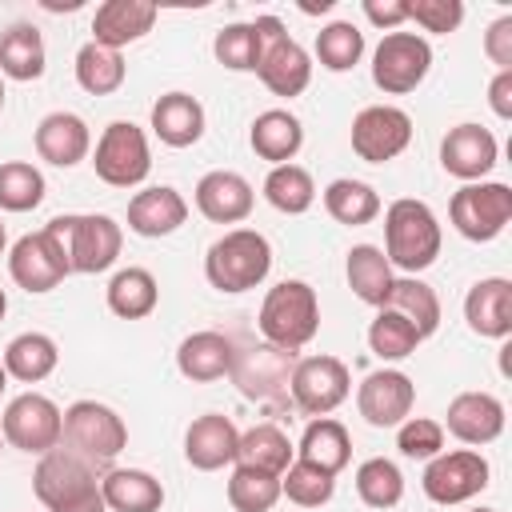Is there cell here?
Segmentation results:
<instances>
[{
    "mask_svg": "<svg viewBox=\"0 0 512 512\" xmlns=\"http://www.w3.org/2000/svg\"><path fill=\"white\" fill-rule=\"evenodd\" d=\"M440 244H444L440 220L424 200L404 196V200L388 204V212H384V248L380 252L392 268H400L404 276H416V272L436 264Z\"/></svg>",
    "mask_w": 512,
    "mask_h": 512,
    "instance_id": "1",
    "label": "cell"
},
{
    "mask_svg": "<svg viewBox=\"0 0 512 512\" xmlns=\"http://www.w3.org/2000/svg\"><path fill=\"white\" fill-rule=\"evenodd\" d=\"M268 268H272V244L256 228L224 232L204 256V276L216 292H248L264 284Z\"/></svg>",
    "mask_w": 512,
    "mask_h": 512,
    "instance_id": "2",
    "label": "cell"
},
{
    "mask_svg": "<svg viewBox=\"0 0 512 512\" xmlns=\"http://www.w3.org/2000/svg\"><path fill=\"white\" fill-rule=\"evenodd\" d=\"M256 324H260V336L268 344L288 348V352H300L316 336V328H320L316 288L304 284V280H280L276 288H268Z\"/></svg>",
    "mask_w": 512,
    "mask_h": 512,
    "instance_id": "3",
    "label": "cell"
},
{
    "mask_svg": "<svg viewBox=\"0 0 512 512\" xmlns=\"http://www.w3.org/2000/svg\"><path fill=\"white\" fill-rule=\"evenodd\" d=\"M44 228L60 240V248H64V256H68L72 272H88V276H92V272H104V268L116 264V256H120V248H124V228H120L112 216H104V212L56 216V220H48Z\"/></svg>",
    "mask_w": 512,
    "mask_h": 512,
    "instance_id": "4",
    "label": "cell"
},
{
    "mask_svg": "<svg viewBox=\"0 0 512 512\" xmlns=\"http://www.w3.org/2000/svg\"><path fill=\"white\" fill-rule=\"evenodd\" d=\"M252 24L260 32V64H256L260 84L272 96H284V100L300 96L312 80V56L288 36L280 16H256Z\"/></svg>",
    "mask_w": 512,
    "mask_h": 512,
    "instance_id": "5",
    "label": "cell"
},
{
    "mask_svg": "<svg viewBox=\"0 0 512 512\" xmlns=\"http://www.w3.org/2000/svg\"><path fill=\"white\" fill-rule=\"evenodd\" d=\"M448 220H452V228H456L464 240L488 244V240H496V236L508 228V220H512V188L500 184V180L464 184L460 192H452Z\"/></svg>",
    "mask_w": 512,
    "mask_h": 512,
    "instance_id": "6",
    "label": "cell"
},
{
    "mask_svg": "<svg viewBox=\"0 0 512 512\" xmlns=\"http://www.w3.org/2000/svg\"><path fill=\"white\" fill-rule=\"evenodd\" d=\"M92 168L112 188H136V184H144L148 172H152V152H148L144 128H136L132 120H112L100 132V140H96Z\"/></svg>",
    "mask_w": 512,
    "mask_h": 512,
    "instance_id": "7",
    "label": "cell"
},
{
    "mask_svg": "<svg viewBox=\"0 0 512 512\" xmlns=\"http://www.w3.org/2000/svg\"><path fill=\"white\" fill-rule=\"evenodd\" d=\"M432 68V48L420 32H384V40L372 52V80L388 96H408L424 84Z\"/></svg>",
    "mask_w": 512,
    "mask_h": 512,
    "instance_id": "8",
    "label": "cell"
},
{
    "mask_svg": "<svg viewBox=\"0 0 512 512\" xmlns=\"http://www.w3.org/2000/svg\"><path fill=\"white\" fill-rule=\"evenodd\" d=\"M64 440L84 460L104 464V460H116L128 448V428H124V420L108 404H100V400H76L64 412Z\"/></svg>",
    "mask_w": 512,
    "mask_h": 512,
    "instance_id": "9",
    "label": "cell"
},
{
    "mask_svg": "<svg viewBox=\"0 0 512 512\" xmlns=\"http://www.w3.org/2000/svg\"><path fill=\"white\" fill-rule=\"evenodd\" d=\"M0 432H4V444L44 456V452L60 448V440H64V412L48 396L24 392V396L8 400V408L0 416Z\"/></svg>",
    "mask_w": 512,
    "mask_h": 512,
    "instance_id": "10",
    "label": "cell"
},
{
    "mask_svg": "<svg viewBox=\"0 0 512 512\" xmlns=\"http://www.w3.org/2000/svg\"><path fill=\"white\" fill-rule=\"evenodd\" d=\"M292 368H296V352L288 348H276V344H248L244 352L232 356V384L240 388L244 400H256V404H272L288 392L292 384Z\"/></svg>",
    "mask_w": 512,
    "mask_h": 512,
    "instance_id": "11",
    "label": "cell"
},
{
    "mask_svg": "<svg viewBox=\"0 0 512 512\" xmlns=\"http://www.w3.org/2000/svg\"><path fill=\"white\" fill-rule=\"evenodd\" d=\"M292 404L304 412V416H328L332 408H340L352 392V376H348V364L336 360V356H304L296 360L292 368Z\"/></svg>",
    "mask_w": 512,
    "mask_h": 512,
    "instance_id": "12",
    "label": "cell"
},
{
    "mask_svg": "<svg viewBox=\"0 0 512 512\" xmlns=\"http://www.w3.org/2000/svg\"><path fill=\"white\" fill-rule=\"evenodd\" d=\"M412 144V116L396 104H368L352 120V152L364 164H388Z\"/></svg>",
    "mask_w": 512,
    "mask_h": 512,
    "instance_id": "13",
    "label": "cell"
},
{
    "mask_svg": "<svg viewBox=\"0 0 512 512\" xmlns=\"http://www.w3.org/2000/svg\"><path fill=\"white\" fill-rule=\"evenodd\" d=\"M420 484H424V496L436 504H464L488 488V460L476 448L440 452L428 460Z\"/></svg>",
    "mask_w": 512,
    "mask_h": 512,
    "instance_id": "14",
    "label": "cell"
},
{
    "mask_svg": "<svg viewBox=\"0 0 512 512\" xmlns=\"http://www.w3.org/2000/svg\"><path fill=\"white\" fill-rule=\"evenodd\" d=\"M8 272L24 292H52L64 276H72V264H68L60 240L48 228H40V232H28L12 244Z\"/></svg>",
    "mask_w": 512,
    "mask_h": 512,
    "instance_id": "15",
    "label": "cell"
},
{
    "mask_svg": "<svg viewBox=\"0 0 512 512\" xmlns=\"http://www.w3.org/2000/svg\"><path fill=\"white\" fill-rule=\"evenodd\" d=\"M32 488H36V500L52 512L60 504H72V500L88 496L92 488H100V480L92 472V460H84L72 448H52V452L40 456V464L32 472Z\"/></svg>",
    "mask_w": 512,
    "mask_h": 512,
    "instance_id": "16",
    "label": "cell"
},
{
    "mask_svg": "<svg viewBox=\"0 0 512 512\" xmlns=\"http://www.w3.org/2000/svg\"><path fill=\"white\" fill-rule=\"evenodd\" d=\"M416 404V384L396 372V368H380V372H368L360 392H356V408L360 416L372 424V428H396L408 420Z\"/></svg>",
    "mask_w": 512,
    "mask_h": 512,
    "instance_id": "17",
    "label": "cell"
},
{
    "mask_svg": "<svg viewBox=\"0 0 512 512\" xmlns=\"http://www.w3.org/2000/svg\"><path fill=\"white\" fill-rule=\"evenodd\" d=\"M496 156H500V144H496V136L484 124H456L440 140V164H444V172L456 176V180H464V184L484 180L496 168Z\"/></svg>",
    "mask_w": 512,
    "mask_h": 512,
    "instance_id": "18",
    "label": "cell"
},
{
    "mask_svg": "<svg viewBox=\"0 0 512 512\" xmlns=\"http://www.w3.org/2000/svg\"><path fill=\"white\" fill-rule=\"evenodd\" d=\"M252 204H256V192L240 172L216 168L196 180V208L212 224H240V220H248Z\"/></svg>",
    "mask_w": 512,
    "mask_h": 512,
    "instance_id": "19",
    "label": "cell"
},
{
    "mask_svg": "<svg viewBox=\"0 0 512 512\" xmlns=\"http://www.w3.org/2000/svg\"><path fill=\"white\" fill-rule=\"evenodd\" d=\"M160 8L152 0H104L92 16V44L120 52L124 44H136L152 32Z\"/></svg>",
    "mask_w": 512,
    "mask_h": 512,
    "instance_id": "20",
    "label": "cell"
},
{
    "mask_svg": "<svg viewBox=\"0 0 512 512\" xmlns=\"http://www.w3.org/2000/svg\"><path fill=\"white\" fill-rule=\"evenodd\" d=\"M440 428H448L460 444H492L504 432V404L492 392H460L452 396Z\"/></svg>",
    "mask_w": 512,
    "mask_h": 512,
    "instance_id": "21",
    "label": "cell"
},
{
    "mask_svg": "<svg viewBox=\"0 0 512 512\" xmlns=\"http://www.w3.org/2000/svg\"><path fill=\"white\" fill-rule=\"evenodd\" d=\"M464 320L476 336H488V340L512 336V280L504 276L476 280L464 296Z\"/></svg>",
    "mask_w": 512,
    "mask_h": 512,
    "instance_id": "22",
    "label": "cell"
},
{
    "mask_svg": "<svg viewBox=\"0 0 512 512\" xmlns=\"http://www.w3.org/2000/svg\"><path fill=\"white\" fill-rule=\"evenodd\" d=\"M236 440H240V432H236V424L228 416L204 412L184 432V460L192 468H200V472H216V468L236 460Z\"/></svg>",
    "mask_w": 512,
    "mask_h": 512,
    "instance_id": "23",
    "label": "cell"
},
{
    "mask_svg": "<svg viewBox=\"0 0 512 512\" xmlns=\"http://www.w3.org/2000/svg\"><path fill=\"white\" fill-rule=\"evenodd\" d=\"M184 220H188V200L168 184L144 188V192H136L128 200V232H136L144 240L172 236Z\"/></svg>",
    "mask_w": 512,
    "mask_h": 512,
    "instance_id": "24",
    "label": "cell"
},
{
    "mask_svg": "<svg viewBox=\"0 0 512 512\" xmlns=\"http://www.w3.org/2000/svg\"><path fill=\"white\" fill-rule=\"evenodd\" d=\"M92 148V132L76 112H48L36 124V156L56 168H76Z\"/></svg>",
    "mask_w": 512,
    "mask_h": 512,
    "instance_id": "25",
    "label": "cell"
},
{
    "mask_svg": "<svg viewBox=\"0 0 512 512\" xmlns=\"http://www.w3.org/2000/svg\"><path fill=\"white\" fill-rule=\"evenodd\" d=\"M232 356H236L232 340H228L224 332L204 328V332H192V336L180 340V348H176V368H180L184 380H192V384H208V380L228 376Z\"/></svg>",
    "mask_w": 512,
    "mask_h": 512,
    "instance_id": "26",
    "label": "cell"
},
{
    "mask_svg": "<svg viewBox=\"0 0 512 512\" xmlns=\"http://www.w3.org/2000/svg\"><path fill=\"white\" fill-rule=\"evenodd\" d=\"M152 132L168 148H192L204 136V108L188 92H164L152 104Z\"/></svg>",
    "mask_w": 512,
    "mask_h": 512,
    "instance_id": "27",
    "label": "cell"
},
{
    "mask_svg": "<svg viewBox=\"0 0 512 512\" xmlns=\"http://www.w3.org/2000/svg\"><path fill=\"white\" fill-rule=\"evenodd\" d=\"M248 144L260 160H268L272 168L276 164H292V156L300 152L304 144V124L288 112V108H268L252 120V132H248Z\"/></svg>",
    "mask_w": 512,
    "mask_h": 512,
    "instance_id": "28",
    "label": "cell"
},
{
    "mask_svg": "<svg viewBox=\"0 0 512 512\" xmlns=\"http://www.w3.org/2000/svg\"><path fill=\"white\" fill-rule=\"evenodd\" d=\"M296 452H300L304 464H312V468L336 476V472H344L348 460H352V436H348V428H344L340 420H332V416H312L308 428H304V436H300V448H296Z\"/></svg>",
    "mask_w": 512,
    "mask_h": 512,
    "instance_id": "29",
    "label": "cell"
},
{
    "mask_svg": "<svg viewBox=\"0 0 512 512\" xmlns=\"http://www.w3.org/2000/svg\"><path fill=\"white\" fill-rule=\"evenodd\" d=\"M100 496L108 512H160L164 484L144 468H112L100 480Z\"/></svg>",
    "mask_w": 512,
    "mask_h": 512,
    "instance_id": "30",
    "label": "cell"
},
{
    "mask_svg": "<svg viewBox=\"0 0 512 512\" xmlns=\"http://www.w3.org/2000/svg\"><path fill=\"white\" fill-rule=\"evenodd\" d=\"M4 372L20 384H40L44 376L56 372L60 364V352H56V340L44 336V332H20L16 340H8L4 348Z\"/></svg>",
    "mask_w": 512,
    "mask_h": 512,
    "instance_id": "31",
    "label": "cell"
},
{
    "mask_svg": "<svg viewBox=\"0 0 512 512\" xmlns=\"http://www.w3.org/2000/svg\"><path fill=\"white\" fill-rule=\"evenodd\" d=\"M344 272H348V288L356 292V300H364L372 308H384L388 304V292H392V280L396 276H392V264L384 260V252L376 244H356L348 252Z\"/></svg>",
    "mask_w": 512,
    "mask_h": 512,
    "instance_id": "32",
    "label": "cell"
},
{
    "mask_svg": "<svg viewBox=\"0 0 512 512\" xmlns=\"http://www.w3.org/2000/svg\"><path fill=\"white\" fill-rule=\"evenodd\" d=\"M160 304V284L148 268H120L108 280V308L120 320H144Z\"/></svg>",
    "mask_w": 512,
    "mask_h": 512,
    "instance_id": "33",
    "label": "cell"
},
{
    "mask_svg": "<svg viewBox=\"0 0 512 512\" xmlns=\"http://www.w3.org/2000/svg\"><path fill=\"white\" fill-rule=\"evenodd\" d=\"M384 308H392L396 316H404L420 332V340H428L440 328V296L420 276H396Z\"/></svg>",
    "mask_w": 512,
    "mask_h": 512,
    "instance_id": "34",
    "label": "cell"
},
{
    "mask_svg": "<svg viewBox=\"0 0 512 512\" xmlns=\"http://www.w3.org/2000/svg\"><path fill=\"white\" fill-rule=\"evenodd\" d=\"M292 452H296L292 440L276 424H252L236 440V464L260 468V472H272V476H280L292 464Z\"/></svg>",
    "mask_w": 512,
    "mask_h": 512,
    "instance_id": "35",
    "label": "cell"
},
{
    "mask_svg": "<svg viewBox=\"0 0 512 512\" xmlns=\"http://www.w3.org/2000/svg\"><path fill=\"white\" fill-rule=\"evenodd\" d=\"M0 72L8 80L44 76V36L36 24H12L8 32H0Z\"/></svg>",
    "mask_w": 512,
    "mask_h": 512,
    "instance_id": "36",
    "label": "cell"
},
{
    "mask_svg": "<svg viewBox=\"0 0 512 512\" xmlns=\"http://www.w3.org/2000/svg\"><path fill=\"white\" fill-rule=\"evenodd\" d=\"M324 208L336 224H348V228H360V224H372L380 216V196L372 184L364 180H352V176H340L324 188Z\"/></svg>",
    "mask_w": 512,
    "mask_h": 512,
    "instance_id": "37",
    "label": "cell"
},
{
    "mask_svg": "<svg viewBox=\"0 0 512 512\" xmlns=\"http://www.w3.org/2000/svg\"><path fill=\"white\" fill-rule=\"evenodd\" d=\"M128 76V64L120 52L112 48H100V44H84L76 52V84L88 92V96H112Z\"/></svg>",
    "mask_w": 512,
    "mask_h": 512,
    "instance_id": "38",
    "label": "cell"
},
{
    "mask_svg": "<svg viewBox=\"0 0 512 512\" xmlns=\"http://www.w3.org/2000/svg\"><path fill=\"white\" fill-rule=\"evenodd\" d=\"M264 200L284 212V216H300L312 208L316 200V184H312V172L300 168V164H276L268 176H264Z\"/></svg>",
    "mask_w": 512,
    "mask_h": 512,
    "instance_id": "39",
    "label": "cell"
},
{
    "mask_svg": "<svg viewBox=\"0 0 512 512\" xmlns=\"http://www.w3.org/2000/svg\"><path fill=\"white\" fill-rule=\"evenodd\" d=\"M364 56V32L352 20H332L316 32V60L328 72H348Z\"/></svg>",
    "mask_w": 512,
    "mask_h": 512,
    "instance_id": "40",
    "label": "cell"
},
{
    "mask_svg": "<svg viewBox=\"0 0 512 512\" xmlns=\"http://www.w3.org/2000/svg\"><path fill=\"white\" fill-rule=\"evenodd\" d=\"M356 496L368 508H396L400 496H404V472L392 460L372 456L356 468Z\"/></svg>",
    "mask_w": 512,
    "mask_h": 512,
    "instance_id": "41",
    "label": "cell"
},
{
    "mask_svg": "<svg viewBox=\"0 0 512 512\" xmlns=\"http://www.w3.org/2000/svg\"><path fill=\"white\" fill-rule=\"evenodd\" d=\"M280 500V476L236 464L228 476V504L236 512H268Z\"/></svg>",
    "mask_w": 512,
    "mask_h": 512,
    "instance_id": "42",
    "label": "cell"
},
{
    "mask_svg": "<svg viewBox=\"0 0 512 512\" xmlns=\"http://www.w3.org/2000/svg\"><path fill=\"white\" fill-rule=\"evenodd\" d=\"M44 200V176L28 160L0 164V208L4 212H32Z\"/></svg>",
    "mask_w": 512,
    "mask_h": 512,
    "instance_id": "43",
    "label": "cell"
},
{
    "mask_svg": "<svg viewBox=\"0 0 512 512\" xmlns=\"http://www.w3.org/2000/svg\"><path fill=\"white\" fill-rule=\"evenodd\" d=\"M416 344H420V332L404 316H396L392 308H380L376 320L368 324V348L380 360H404L416 352Z\"/></svg>",
    "mask_w": 512,
    "mask_h": 512,
    "instance_id": "44",
    "label": "cell"
},
{
    "mask_svg": "<svg viewBox=\"0 0 512 512\" xmlns=\"http://www.w3.org/2000/svg\"><path fill=\"white\" fill-rule=\"evenodd\" d=\"M332 492H336V476H328L304 460H292L280 472V496H288L296 508H320L332 500Z\"/></svg>",
    "mask_w": 512,
    "mask_h": 512,
    "instance_id": "45",
    "label": "cell"
},
{
    "mask_svg": "<svg viewBox=\"0 0 512 512\" xmlns=\"http://www.w3.org/2000/svg\"><path fill=\"white\" fill-rule=\"evenodd\" d=\"M212 52L232 72H256V64H260V32H256V24L220 28L216 40H212Z\"/></svg>",
    "mask_w": 512,
    "mask_h": 512,
    "instance_id": "46",
    "label": "cell"
},
{
    "mask_svg": "<svg viewBox=\"0 0 512 512\" xmlns=\"http://www.w3.org/2000/svg\"><path fill=\"white\" fill-rule=\"evenodd\" d=\"M396 448L408 460H432V456H440L444 452V428H440V420L408 416L404 424H396Z\"/></svg>",
    "mask_w": 512,
    "mask_h": 512,
    "instance_id": "47",
    "label": "cell"
},
{
    "mask_svg": "<svg viewBox=\"0 0 512 512\" xmlns=\"http://www.w3.org/2000/svg\"><path fill=\"white\" fill-rule=\"evenodd\" d=\"M408 20H416L424 32L448 36L464 20V0H412L408 4Z\"/></svg>",
    "mask_w": 512,
    "mask_h": 512,
    "instance_id": "48",
    "label": "cell"
},
{
    "mask_svg": "<svg viewBox=\"0 0 512 512\" xmlns=\"http://www.w3.org/2000/svg\"><path fill=\"white\" fill-rule=\"evenodd\" d=\"M484 56H488L500 72L512 68V16H500V20L488 24V32H484Z\"/></svg>",
    "mask_w": 512,
    "mask_h": 512,
    "instance_id": "49",
    "label": "cell"
},
{
    "mask_svg": "<svg viewBox=\"0 0 512 512\" xmlns=\"http://www.w3.org/2000/svg\"><path fill=\"white\" fill-rule=\"evenodd\" d=\"M364 16L384 28V32H396L404 20H408V0H364Z\"/></svg>",
    "mask_w": 512,
    "mask_h": 512,
    "instance_id": "50",
    "label": "cell"
},
{
    "mask_svg": "<svg viewBox=\"0 0 512 512\" xmlns=\"http://www.w3.org/2000/svg\"><path fill=\"white\" fill-rule=\"evenodd\" d=\"M488 104L500 120H512V68L508 72H496L492 84H488Z\"/></svg>",
    "mask_w": 512,
    "mask_h": 512,
    "instance_id": "51",
    "label": "cell"
},
{
    "mask_svg": "<svg viewBox=\"0 0 512 512\" xmlns=\"http://www.w3.org/2000/svg\"><path fill=\"white\" fill-rule=\"evenodd\" d=\"M52 512H108V504H104L100 488H92L88 496H80V500H72V504H60V508H52Z\"/></svg>",
    "mask_w": 512,
    "mask_h": 512,
    "instance_id": "52",
    "label": "cell"
},
{
    "mask_svg": "<svg viewBox=\"0 0 512 512\" xmlns=\"http://www.w3.org/2000/svg\"><path fill=\"white\" fill-rule=\"evenodd\" d=\"M328 8H332V0H320V4L304 0V4H300V12H308V16H316V12H328Z\"/></svg>",
    "mask_w": 512,
    "mask_h": 512,
    "instance_id": "53",
    "label": "cell"
},
{
    "mask_svg": "<svg viewBox=\"0 0 512 512\" xmlns=\"http://www.w3.org/2000/svg\"><path fill=\"white\" fill-rule=\"evenodd\" d=\"M4 388H8V372H4V364H0V396H4Z\"/></svg>",
    "mask_w": 512,
    "mask_h": 512,
    "instance_id": "54",
    "label": "cell"
},
{
    "mask_svg": "<svg viewBox=\"0 0 512 512\" xmlns=\"http://www.w3.org/2000/svg\"><path fill=\"white\" fill-rule=\"evenodd\" d=\"M4 244H8V232H4V220H0V256H4Z\"/></svg>",
    "mask_w": 512,
    "mask_h": 512,
    "instance_id": "55",
    "label": "cell"
},
{
    "mask_svg": "<svg viewBox=\"0 0 512 512\" xmlns=\"http://www.w3.org/2000/svg\"><path fill=\"white\" fill-rule=\"evenodd\" d=\"M4 312H8V296H4V288H0V320H4Z\"/></svg>",
    "mask_w": 512,
    "mask_h": 512,
    "instance_id": "56",
    "label": "cell"
},
{
    "mask_svg": "<svg viewBox=\"0 0 512 512\" xmlns=\"http://www.w3.org/2000/svg\"><path fill=\"white\" fill-rule=\"evenodd\" d=\"M0 112H4V80H0Z\"/></svg>",
    "mask_w": 512,
    "mask_h": 512,
    "instance_id": "57",
    "label": "cell"
},
{
    "mask_svg": "<svg viewBox=\"0 0 512 512\" xmlns=\"http://www.w3.org/2000/svg\"><path fill=\"white\" fill-rule=\"evenodd\" d=\"M472 512H496V508H472Z\"/></svg>",
    "mask_w": 512,
    "mask_h": 512,
    "instance_id": "58",
    "label": "cell"
},
{
    "mask_svg": "<svg viewBox=\"0 0 512 512\" xmlns=\"http://www.w3.org/2000/svg\"><path fill=\"white\" fill-rule=\"evenodd\" d=\"M0 448H4V432H0Z\"/></svg>",
    "mask_w": 512,
    "mask_h": 512,
    "instance_id": "59",
    "label": "cell"
}]
</instances>
